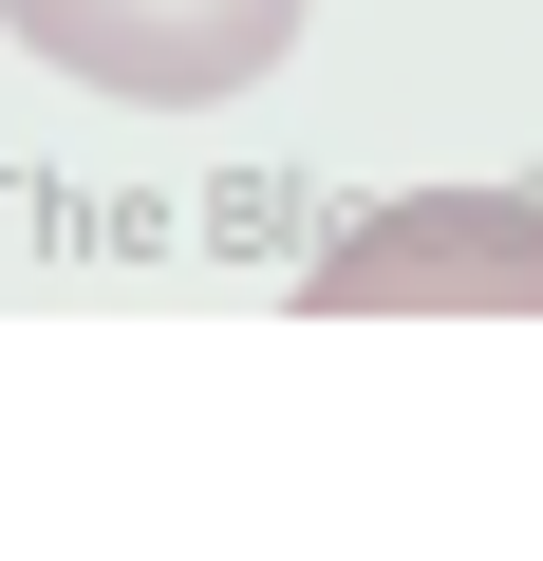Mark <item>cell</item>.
<instances>
[{
  "label": "cell",
  "mask_w": 543,
  "mask_h": 561,
  "mask_svg": "<svg viewBox=\"0 0 543 561\" xmlns=\"http://www.w3.org/2000/svg\"><path fill=\"white\" fill-rule=\"evenodd\" d=\"M319 319H543V206L524 187H412L319 243Z\"/></svg>",
  "instance_id": "6da1fadb"
},
{
  "label": "cell",
  "mask_w": 543,
  "mask_h": 561,
  "mask_svg": "<svg viewBox=\"0 0 543 561\" xmlns=\"http://www.w3.org/2000/svg\"><path fill=\"white\" fill-rule=\"evenodd\" d=\"M0 38L57 57V76L113 94V113H225L244 76H282L301 0H0Z\"/></svg>",
  "instance_id": "7a4b0ae2"
}]
</instances>
